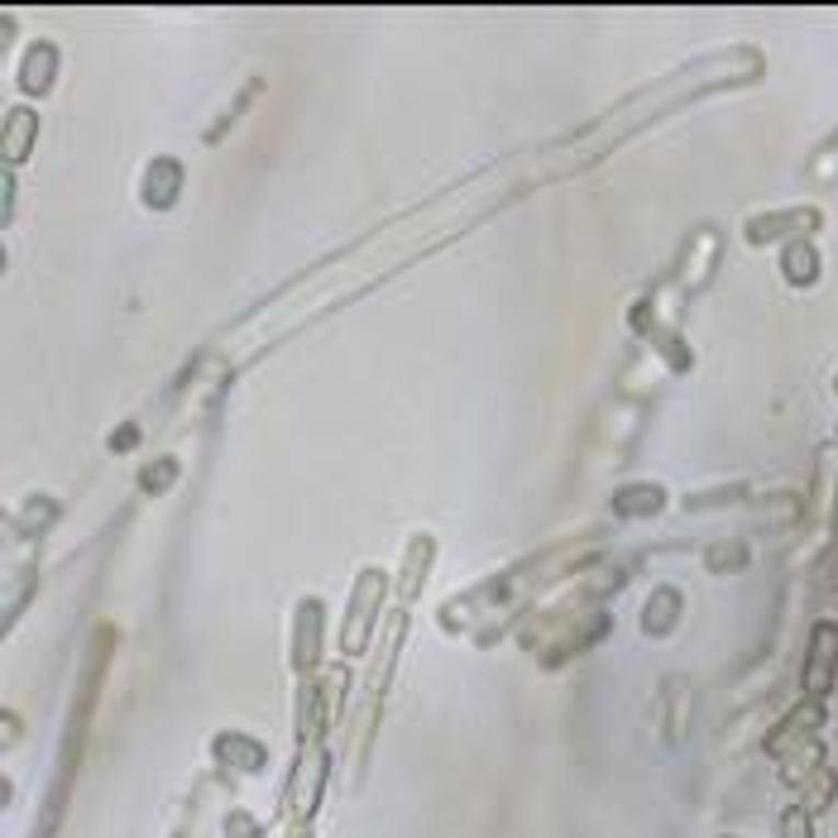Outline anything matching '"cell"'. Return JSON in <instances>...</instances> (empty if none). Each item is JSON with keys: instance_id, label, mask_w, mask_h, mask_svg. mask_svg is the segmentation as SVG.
Instances as JSON below:
<instances>
[{"instance_id": "7", "label": "cell", "mask_w": 838, "mask_h": 838, "mask_svg": "<svg viewBox=\"0 0 838 838\" xmlns=\"http://www.w3.org/2000/svg\"><path fill=\"white\" fill-rule=\"evenodd\" d=\"M297 666H312L321 652V604L317 599H303V609H297Z\"/></svg>"}, {"instance_id": "8", "label": "cell", "mask_w": 838, "mask_h": 838, "mask_svg": "<svg viewBox=\"0 0 838 838\" xmlns=\"http://www.w3.org/2000/svg\"><path fill=\"white\" fill-rule=\"evenodd\" d=\"M34 129H38V115H34V111H10V115H5V139H0V149H5V163H20L24 154H30Z\"/></svg>"}, {"instance_id": "13", "label": "cell", "mask_w": 838, "mask_h": 838, "mask_svg": "<svg viewBox=\"0 0 838 838\" xmlns=\"http://www.w3.org/2000/svg\"><path fill=\"white\" fill-rule=\"evenodd\" d=\"M173 475H178V461L173 455H163V461H154L149 469H144L139 484H144V494H163L168 484H173Z\"/></svg>"}, {"instance_id": "4", "label": "cell", "mask_w": 838, "mask_h": 838, "mask_svg": "<svg viewBox=\"0 0 838 838\" xmlns=\"http://www.w3.org/2000/svg\"><path fill=\"white\" fill-rule=\"evenodd\" d=\"M182 188V163L178 159H154L149 168H144V202L149 206H173V196Z\"/></svg>"}, {"instance_id": "6", "label": "cell", "mask_w": 838, "mask_h": 838, "mask_svg": "<svg viewBox=\"0 0 838 838\" xmlns=\"http://www.w3.org/2000/svg\"><path fill=\"white\" fill-rule=\"evenodd\" d=\"M54 72H58V48L54 44H34L30 58H24V68H20V87L34 91V97H44V91L54 87Z\"/></svg>"}, {"instance_id": "3", "label": "cell", "mask_w": 838, "mask_h": 838, "mask_svg": "<svg viewBox=\"0 0 838 838\" xmlns=\"http://www.w3.org/2000/svg\"><path fill=\"white\" fill-rule=\"evenodd\" d=\"M680 589H671V585H657L652 589V599H647V609H643V633L647 637H666L671 627L680 623Z\"/></svg>"}, {"instance_id": "9", "label": "cell", "mask_w": 838, "mask_h": 838, "mask_svg": "<svg viewBox=\"0 0 838 838\" xmlns=\"http://www.w3.org/2000/svg\"><path fill=\"white\" fill-rule=\"evenodd\" d=\"M815 212H777V216H752L748 220V240L752 245H767V240H777V235H785L791 226H815Z\"/></svg>"}, {"instance_id": "2", "label": "cell", "mask_w": 838, "mask_h": 838, "mask_svg": "<svg viewBox=\"0 0 838 838\" xmlns=\"http://www.w3.org/2000/svg\"><path fill=\"white\" fill-rule=\"evenodd\" d=\"M834 661H838V623H815V633H809V661H805V686L815 690V695H824V690L834 686Z\"/></svg>"}, {"instance_id": "10", "label": "cell", "mask_w": 838, "mask_h": 838, "mask_svg": "<svg viewBox=\"0 0 838 838\" xmlns=\"http://www.w3.org/2000/svg\"><path fill=\"white\" fill-rule=\"evenodd\" d=\"M704 566H710L714 575H718V570H743V566H748V542H743V536L710 542V546H704Z\"/></svg>"}, {"instance_id": "1", "label": "cell", "mask_w": 838, "mask_h": 838, "mask_svg": "<svg viewBox=\"0 0 838 838\" xmlns=\"http://www.w3.org/2000/svg\"><path fill=\"white\" fill-rule=\"evenodd\" d=\"M384 570H364L355 580V594H350V619H346V633H340V647L346 652H364V643L374 637V619H378V604H384Z\"/></svg>"}, {"instance_id": "12", "label": "cell", "mask_w": 838, "mask_h": 838, "mask_svg": "<svg viewBox=\"0 0 838 838\" xmlns=\"http://www.w3.org/2000/svg\"><path fill=\"white\" fill-rule=\"evenodd\" d=\"M427 560H431V542L417 536V546H408V575H403V599H412L427 580Z\"/></svg>"}, {"instance_id": "5", "label": "cell", "mask_w": 838, "mask_h": 838, "mask_svg": "<svg viewBox=\"0 0 838 838\" xmlns=\"http://www.w3.org/2000/svg\"><path fill=\"white\" fill-rule=\"evenodd\" d=\"M666 508V489L661 484H623L619 494H613V513L619 518H652Z\"/></svg>"}, {"instance_id": "11", "label": "cell", "mask_w": 838, "mask_h": 838, "mask_svg": "<svg viewBox=\"0 0 838 838\" xmlns=\"http://www.w3.org/2000/svg\"><path fill=\"white\" fill-rule=\"evenodd\" d=\"M785 279L791 283H815L819 279V259H815V250H809V240L785 245Z\"/></svg>"}]
</instances>
